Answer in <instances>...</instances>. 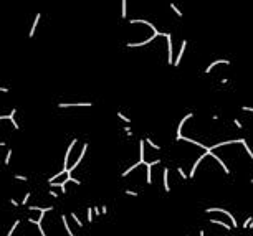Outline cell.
<instances>
[{"mask_svg":"<svg viewBox=\"0 0 253 236\" xmlns=\"http://www.w3.org/2000/svg\"><path fill=\"white\" fill-rule=\"evenodd\" d=\"M88 147H89V144H88V142H85V144H83V149H81V152H80V155H78V158H76V162H74V164L68 169V172H66L68 177H71V175H73V172L78 169V165L83 162V158H85V155H86V152H88Z\"/></svg>","mask_w":253,"mask_h":236,"instance_id":"6da1fadb","label":"cell"},{"mask_svg":"<svg viewBox=\"0 0 253 236\" xmlns=\"http://www.w3.org/2000/svg\"><path fill=\"white\" fill-rule=\"evenodd\" d=\"M76 142H78V139H73V140L70 142V145H68L66 154H65V160H63V170H66V172H68V169H70V164H68V162H70V155H71V152H73Z\"/></svg>","mask_w":253,"mask_h":236,"instance_id":"7a4b0ae2","label":"cell"},{"mask_svg":"<svg viewBox=\"0 0 253 236\" xmlns=\"http://www.w3.org/2000/svg\"><path fill=\"white\" fill-rule=\"evenodd\" d=\"M162 36H166L167 40V63H170V65H174V58H172V35L170 33H162Z\"/></svg>","mask_w":253,"mask_h":236,"instance_id":"3957f363","label":"cell"},{"mask_svg":"<svg viewBox=\"0 0 253 236\" xmlns=\"http://www.w3.org/2000/svg\"><path fill=\"white\" fill-rule=\"evenodd\" d=\"M212 211H220V213H223V215H227V216L232 220V226L233 228H237L238 226V223H237V220H235V216H233L230 211H227V210H223V208H205V213H212Z\"/></svg>","mask_w":253,"mask_h":236,"instance_id":"277c9868","label":"cell"},{"mask_svg":"<svg viewBox=\"0 0 253 236\" xmlns=\"http://www.w3.org/2000/svg\"><path fill=\"white\" fill-rule=\"evenodd\" d=\"M15 114H17V109H12V111L8 112V114H5V116H0V121H5V119H8L12 124H14V129H20V125H18V122L15 121Z\"/></svg>","mask_w":253,"mask_h":236,"instance_id":"5b68a950","label":"cell"},{"mask_svg":"<svg viewBox=\"0 0 253 236\" xmlns=\"http://www.w3.org/2000/svg\"><path fill=\"white\" fill-rule=\"evenodd\" d=\"M190 117H193V112H189V114H187V116H184V117H182V121L179 122V125H177V136H175V139H177V140H182V127H184V124H185Z\"/></svg>","mask_w":253,"mask_h":236,"instance_id":"8992f818","label":"cell"},{"mask_svg":"<svg viewBox=\"0 0 253 236\" xmlns=\"http://www.w3.org/2000/svg\"><path fill=\"white\" fill-rule=\"evenodd\" d=\"M160 164V158H157V160H154V162H149V164H144L147 167L146 169V175H147V183L151 185L152 183V177H151V173H152V167H156V165H159Z\"/></svg>","mask_w":253,"mask_h":236,"instance_id":"52a82bcc","label":"cell"},{"mask_svg":"<svg viewBox=\"0 0 253 236\" xmlns=\"http://www.w3.org/2000/svg\"><path fill=\"white\" fill-rule=\"evenodd\" d=\"M93 102H58V107H91Z\"/></svg>","mask_w":253,"mask_h":236,"instance_id":"ba28073f","label":"cell"},{"mask_svg":"<svg viewBox=\"0 0 253 236\" xmlns=\"http://www.w3.org/2000/svg\"><path fill=\"white\" fill-rule=\"evenodd\" d=\"M207 155H210V150H205V154H204V155H200V157L197 158V160H195V164H193V167L190 169V173H189L187 177H189V178H193V175H195V170H197V167H199L200 162H202V160H204V158H205Z\"/></svg>","mask_w":253,"mask_h":236,"instance_id":"9c48e42d","label":"cell"},{"mask_svg":"<svg viewBox=\"0 0 253 236\" xmlns=\"http://www.w3.org/2000/svg\"><path fill=\"white\" fill-rule=\"evenodd\" d=\"M40 18H41V13H37V15H35L33 23H32V28H30V33H28V38H33L35 36V32H37V26H38V23H40Z\"/></svg>","mask_w":253,"mask_h":236,"instance_id":"30bf717a","label":"cell"},{"mask_svg":"<svg viewBox=\"0 0 253 236\" xmlns=\"http://www.w3.org/2000/svg\"><path fill=\"white\" fill-rule=\"evenodd\" d=\"M220 63H222V65H232V63H230L228 59H215L213 63H210V65H208V66H207V68H205V73H207V74H208V73L212 71V68H213V66L220 65Z\"/></svg>","mask_w":253,"mask_h":236,"instance_id":"8fae6325","label":"cell"},{"mask_svg":"<svg viewBox=\"0 0 253 236\" xmlns=\"http://www.w3.org/2000/svg\"><path fill=\"white\" fill-rule=\"evenodd\" d=\"M162 185H164V190H166V193L167 191H170V187H169V169H164V175H162Z\"/></svg>","mask_w":253,"mask_h":236,"instance_id":"7c38bea8","label":"cell"},{"mask_svg":"<svg viewBox=\"0 0 253 236\" xmlns=\"http://www.w3.org/2000/svg\"><path fill=\"white\" fill-rule=\"evenodd\" d=\"M185 46H187V41L184 40V41H182V46H180V50H179V55H177L175 59H174V66H179L180 59H182V55H184V51H185Z\"/></svg>","mask_w":253,"mask_h":236,"instance_id":"4fadbf2b","label":"cell"},{"mask_svg":"<svg viewBox=\"0 0 253 236\" xmlns=\"http://www.w3.org/2000/svg\"><path fill=\"white\" fill-rule=\"evenodd\" d=\"M61 221H63V226H65V230H66L68 236H74V233L71 231V228H70V221H68L66 215H61Z\"/></svg>","mask_w":253,"mask_h":236,"instance_id":"5bb4252c","label":"cell"},{"mask_svg":"<svg viewBox=\"0 0 253 236\" xmlns=\"http://www.w3.org/2000/svg\"><path fill=\"white\" fill-rule=\"evenodd\" d=\"M144 155H146V152H144V140H139V162L142 165L146 164V160H144Z\"/></svg>","mask_w":253,"mask_h":236,"instance_id":"9a60e30c","label":"cell"},{"mask_svg":"<svg viewBox=\"0 0 253 236\" xmlns=\"http://www.w3.org/2000/svg\"><path fill=\"white\" fill-rule=\"evenodd\" d=\"M139 165H142V164H141L139 160H137V162H136V164H134V165H131L129 169H126V170L122 172V173H121V177H122V178H124V177H127V175H129V173H131V172H133V170H136V169H137Z\"/></svg>","mask_w":253,"mask_h":236,"instance_id":"2e32d148","label":"cell"},{"mask_svg":"<svg viewBox=\"0 0 253 236\" xmlns=\"http://www.w3.org/2000/svg\"><path fill=\"white\" fill-rule=\"evenodd\" d=\"M210 155H212V157L215 158V160H217V162H218L220 165H222V169H223V172H225V173H230V169L227 167V165H225V162H223V160H222V158H220L218 155H213L212 152H210Z\"/></svg>","mask_w":253,"mask_h":236,"instance_id":"e0dca14e","label":"cell"},{"mask_svg":"<svg viewBox=\"0 0 253 236\" xmlns=\"http://www.w3.org/2000/svg\"><path fill=\"white\" fill-rule=\"evenodd\" d=\"M63 175H68L66 173V170H60V173H56L55 177H51V178H48V183H53V182H56V180H60Z\"/></svg>","mask_w":253,"mask_h":236,"instance_id":"ac0fdd59","label":"cell"},{"mask_svg":"<svg viewBox=\"0 0 253 236\" xmlns=\"http://www.w3.org/2000/svg\"><path fill=\"white\" fill-rule=\"evenodd\" d=\"M12 154H14V150L12 149H7V154H5V158H3V165L7 167L8 164H10V160H12Z\"/></svg>","mask_w":253,"mask_h":236,"instance_id":"d6986e66","label":"cell"},{"mask_svg":"<svg viewBox=\"0 0 253 236\" xmlns=\"http://www.w3.org/2000/svg\"><path fill=\"white\" fill-rule=\"evenodd\" d=\"M71 220L76 223V226H78V228H83V226H85V225H83V221L80 220V216H78L76 213H71Z\"/></svg>","mask_w":253,"mask_h":236,"instance_id":"ffe728a7","label":"cell"},{"mask_svg":"<svg viewBox=\"0 0 253 236\" xmlns=\"http://www.w3.org/2000/svg\"><path fill=\"white\" fill-rule=\"evenodd\" d=\"M210 223H213V225H220L222 228H225L227 231H230V225H227V223H223V221H220V220H208Z\"/></svg>","mask_w":253,"mask_h":236,"instance_id":"44dd1931","label":"cell"},{"mask_svg":"<svg viewBox=\"0 0 253 236\" xmlns=\"http://www.w3.org/2000/svg\"><path fill=\"white\" fill-rule=\"evenodd\" d=\"M144 142H147V144L151 145V147H152L154 150H160V145H157L156 142H152V139H151V137H147L146 140H144Z\"/></svg>","mask_w":253,"mask_h":236,"instance_id":"7402d4cb","label":"cell"},{"mask_svg":"<svg viewBox=\"0 0 253 236\" xmlns=\"http://www.w3.org/2000/svg\"><path fill=\"white\" fill-rule=\"evenodd\" d=\"M18 225H20V220H17V221H14V225H12V228H10V231L7 233V236H12L15 233V230L18 228Z\"/></svg>","mask_w":253,"mask_h":236,"instance_id":"603a6c76","label":"cell"},{"mask_svg":"<svg viewBox=\"0 0 253 236\" xmlns=\"http://www.w3.org/2000/svg\"><path fill=\"white\" fill-rule=\"evenodd\" d=\"M86 215H88V223H93V206H89V208H86Z\"/></svg>","mask_w":253,"mask_h":236,"instance_id":"cb8c5ba5","label":"cell"},{"mask_svg":"<svg viewBox=\"0 0 253 236\" xmlns=\"http://www.w3.org/2000/svg\"><path fill=\"white\" fill-rule=\"evenodd\" d=\"M116 116H118V117L121 119V121H124V122H126V124H131V119L127 117V116H124V114H122V112H118V114H116Z\"/></svg>","mask_w":253,"mask_h":236,"instance_id":"d4e9b609","label":"cell"},{"mask_svg":"<svg viewBox=\"0 0 253 236\" xmlns=\"http://www.w3.org/2000/svg\"><path fill=\"white\" fill-rule=\"evenodd\" d=\"M126 15H127V2L126 0H122V12H121V17L126 18Z\"/></svg>","mask_w":253,"mask_h":236,"instance_id":"484cf974","label":"cell"},{"mask_svg":"<svg viewBox=\"0 0 253 236\" xmlns=\"http://www.w3.org/2000/svg\"><path fill=\"white\" fill-rule=\"evenodd\" d=\"M14 178H15V180H20V182H28V177H27V175H20V173H15Z\"/></svg>","mask_w":253,"mask_h":236,"instance_id":"4316f807","label":"cell"},{"mask_svg":"<svg viewBox=\"0 0 253 236\" xmlns=\"http://www.w3.org/2000/svg\"><path fill=\"white\" fill-rule=\"evenodd\" d=\"M30 197H32V193H30V191H27V193H25V197H23V200H22V203H20V205H23V206H25V205L28 203V200H30Z\"/></svg>","mask_w":253,"mask_h":236,"instance_id":"83f0119b","label":"cell"},{"mask_svg":"<svg viewBox=\"0 0 253 236\" xmlns=\"http://www.w3.org/2000/svg\"><path fill=\"white\" fill-rule=\"evenodd\" d=\"M177 172H179V175L182 177V180H187V178H189V177H187V173L184 172V169H182V167H177Z\"/></svg>","mask_w":253,"mask_h":236,"instance_id":"f1b7e54d","label":"cell"},{"mask_svg":"<svg viewBox=\"0 0 253 236\" xmlns=\"http://www.w3.org/2000/svg\"><path fill=\"white\" fill-rule=\"evenodd\" d=\"M124 195H129V197H139V193L134 190H124Z\"/></svg>","mask_w":253,"mask_h":236,"instance_id":"f546056e","label":"cell"},{"mask_svg":"<svg viewBox=\"0 0 253 236\" xmlns=\"http://www.w3.org/2000/svg\"><path fill=\"white\" fill-rule=\"evenodd\" d=\"M241 145H243V147H245V150L248 152V155H250V157H252V160H253V152H252V149H250V147H248V144H246V140H245V142H243V144H241Z\"/></svg>","mask_w":253,"mask_h":236,"instance_id":"4dcf8cb0","label":"cell"},{"mask_svg":"<svg viewBox=\"0 0 253 236\" xmlns=\"http://www.w3.org/2000/svg\"><path fill=\"white\" fill-rule=\"evenodd\" d=\"M252 221H253V216H248V218H246L245 221H243V230H246V228H248V225L252 223Z\"/></svg>","mask_w":253,"mask_h":236,"instance_id":"1f68e13d","label":"cell"},{"mask_svg":"<svg viewBox=\"0 0 253 236\" xmlns=\"http://www.w3.org/2000/svg\"><path fill=\"white\" fill-rule=\"evenodd\" d=\"M170 8L174 10V13H175V15H179V18L182 17V12H180V10H179V8H177L175 5H174V3H170Z\"/></svg>","mask_w":253,"mask_h":236,"instance_id":"d6a6232c","label":"cell"},{"mask_svg":"<svg viewBox=\"0 0 253 236\" xmlns=\"http://www.w3.org/2000/svg\"><path fill=\"white\" fill-rule=\"evenodd\" d=\"M70 178H71V182H73L74 185H81V183H83V182H81V180H78V178H74L73 175H71V177H70Z\"/></svg>","mask_w":253,"mask_h":236,"instance_id":"836d02e7","label":"cell"},{"mask_svg":"<svg viewBox=\"0 0 253 236\" xmlns=\"http://www.w3.org/2000/svg\"><path fill=\"white\" fill-rule=\"evenodd\" d=\"M124 132H126L129 137H133V132H131V127H129V125H126V127H124Z\"/></svg>","mask_w":253,"mask_h":236,"instance_id":"e575fe53","label":"cell"},{"mask_svg":"<svg viewBox=\"0 0 253 236\" xmlns=\"http://www.w3.org/2000/svg\"><path fill=\"white\" fill-rule=\"evenodd\" d=\"M48 193H50V195H51V197H53V198H58V197H60V193H56V191H55L53 188H51V190L48 191Z\"/></svg>","mask_w":253,"mask_h":236,"instance_id":"d590c367","label":"cell"},{"mask_svg":"<svg viewBox=\"0 0 253 236\" xmlns=\"http://www.w3.org/2000/svg\"><path fill=\"white\" fill-rule=\"evenodd\" d=\"M99 211H101V215H108V206H106V205H103Z\"/></svg>","mask_w":253,"mask_h":236,"instance_id":"8d00e7d4","label":"cell"},{"mask_svg":"<svg viewBox=\"0 0 253 236\" xmlns=\"http://www.w3.org/2000/svg\"><path fill=\"white\" fill-rule=\"evenodd\" d=\"M10 205H12V206H20V203H18L15 198H10Z\"/></svg>","mask_w":253,"mask_h":236,"instance_id":"74e56055","label":"cell"},{"mask_svg":"<svg viewBox=\"0 0 253 236\" xmlns=\"http://www.w3.org/2000/svg\"><path fill=\"white\" fill-rule=\"evenodd\" d=\"M233 124L237 125V127H238V129H241V122H240L238 119H235V121H233Z\"/></svg>","mask_w":253,"mask_h":236,"instance_id":"f35d334b","label":"cell"},{"mask_svg":"<svg viewBox=\"0 0 253 236\" xmlns=\"http://www.w3.org/2000/svg\"><path fill=\"white\" fill-rule=\"evenodd\" d=\"M243 111H248V112H253V107H248V106H241Z\"/></svg>","mask_w":253,"mask_h":236,"instance_id":"ab89813d","label":"cell"},{"mask_svg":"<svg viewBox=\"0 0 253 236\" xmlns=\"http://www.w3.org/2000/svg\"><path fill=\"white\" fill-rule=\"evenodd\" d=\"M10 89L8 88H5V86H0V92H8Z\"/></svg>","mask_w":253,"mask_h":236,"instance_id":"60d3db41","label":"cell"},{"mask_svg":"<svg viewBox=\"0 0 253 236\" xmlns=\"http://www.w3.org/2000/svg\"><path fill=\"white\" fill-rule=\"evenodd\" d=\"M199 236H205V231H204V230H200V231H199Z\"/></svg>","mask_w":253,"mask_h":236,"instance_id":"b9f144b4","label":"cell"},{"mask_svg":"<svg viewBox=\"0 0 253 236\" xmlns=\"http://www.w3.org/2000/svg\"><path fill=\"white\" fill-rule=\"evenodd\" d=\"M0 147H7V142H0Z\"/></svg>","mask_w":253,"mask_h":236,"instance_id":"7bdbcfd3","label":"cell"},{"mask_svg":"<svg viewBox=\"0 0 253 236\" xmlns=\"http://www.w3.org/2000/svg\"><path fill=\"white\" fill-rule=\"evenodd\" d=\"M250 183H253V178H252V180H250Z\"/></svg>","mask_w":253,"mask_h":236,"instance_id":"ee69618b","label":"cell"},{"mask_svg":"<svg viewBox=\"0 0 253 236\" xmlns=\"http://www.w3.org/2000/svg\"><path fill=\"white\" fill-rule=\"evenodd\" d=\"M74 236H76V235H74Z\"/></svg>","mask_w":253,"mask_h":236,"instance_id":"f6af8a7d","label":"cell"}]
</instances>
